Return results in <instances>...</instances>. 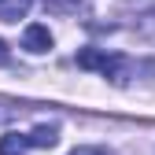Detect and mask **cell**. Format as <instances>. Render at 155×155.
<instances>
[{
    "label": "cell",
    "mask_w": 155,
    "mask_h": 155,
    "mask_svg": "<svg viewBox=\"0 0 155 155\" xmlns=\"http://www.w3.org/2000/svg\"><path fill=\"white\" fill-rule=\"evenodd\" d=\"M104 63H107V52H100V48L78 52V67H81V70H104Z\"/></svg>",
    "instance_id": "cell-6"
},
{
    "label": "cell",
    "mask_w": 155,
    "mask_h": 155,
    "mask_svg": "<svg viewBox=\"0 0 155 155\" xmlns=\"http://www.w3.org/2000/svg\"><path fill=\"white\" fill-rule=\"evenodd\" d=\"M104 78H111L114 85H126L129 81V59L126 55H114V52H107V63H104V70H100Z\"/></svg>",
    "instance_id": "cell-2"
},
{
    "label": "cell",
    "mask_w": 155,
    "mask_h": 155,
    "mask_svg": "<svg viewBox=\"0 0 155 155\" xmlns=\"http://www.w3.org/2000/svg\"><path fill=\"white\" fill-rule=\"evenodd\" d=\"M30 11V0H0V22H18Z\"/></svg>",
    "instance_id": "cell-4"
},
{
    "label": "cell",
    "mask_w": 155,
    "mask_h": 155,
    "mask_svg": "<svg viewBox=\"0 0 155 155\" xmlns=\"http://www.w3.org/2000/svg\"><path fill=\"white\" fill-rule=\"evenodd\" d=\"M70 155H107V148H74Z\"/></svg>",
    "instance_id": "cell-8"
},
{
    "label": "cell",
    "mask_w": 155,
    "mask_h": 155,
    "mask_svg": "<svg viewBox=\"0 0 155 155\" xmlns=\"http://www.w3.org/2000/svg\"><path fill=\"white\" fill-rule=\"evenodd\" d=\"M22 48H26V52H48V48H52V33H48V26H41V22L26 26V33H22Z\"/></svg>",
    "instance_id": "cell-1"
},
{
    "label": "cell",
    "mask_w": 155,
    "mask_h": 155,
    "mask_svg": "<svg viewBox=\"0 0 155 155\" xmlns=\"http://www.w3.org/2000/svg\"><path fill=\"white\" fill-rule=\"evenodd\" d=\"M8 59H11V52H8V45H4V41H0V67H4Z\"/></svg>",
    "instance_id": "cell-9"
},
{
    "label": "cell",
    "mask_w": 155,
    "mask_h": 155,
    "mask_svg": "<svg viewBox=\"0 0 155 155\" xmlns=\"http://www.w3.org/2000/svg\"><path fill=\"white\" fill-rule=\"evenodd\" d=\"M45 8H48V11H74L78 0H45Z\"/></svg>",
    "instance_id": "cell-7"
},
{
    "label": "cell",
    "mask_w": 155,
    "mask_h": 155,
    "mask_svg": "<svg viewBox=\"0 0 155 155\" xmlns=\"http://www.w3.org/2000/svg\"><path fill=\"white\" fill-rule=\"evenodd\" d=\"M26 151H30V137H22V133L0 137V155H26Z\"/></svg>",
    "instance_id": "cell-3"
},
{
    "label": "cell",
    "mask_w": 155,
    "mask_h": 155,
    "mask_svg": "<svg viewBox=\"0 0 155 155\" xmlns=\"http://www.w3.org/2000/svg\"><path fill=\"white\" fill-rule=\"evenodd\" d=\"M30 144L33 148H55V144H59V129H55V126H37L30 133Z\"/></svg>",
    "instance_id": "cell-5"
}]
</instances>
